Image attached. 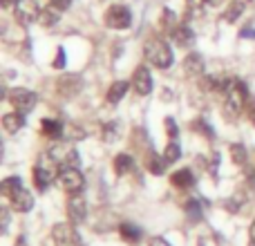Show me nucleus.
Listing matches in <instances>:
<instances>
[{
	"instance_id": "obj_1",
	"label": "nucleus",
	"mask_w": 255,
	"mask_h": 246,
	"mask_svg": "<svg viewBox=\"0 0 255 246\" xmlns=\"http://www.w3.org/2000/svg\"><path fill=\"white\" fill-rule=\"evenodd\" d=\"M226 101H224V115L229 117V119H235V117L240 115V112L244 110V106H247L249 97H247V88H244L242 81L238 79H231L229 81V88H226L224 92Z\"/></svg>"
},
{
	"instance_id": "obj_2",
	"label": "nucleus",
	"mask_w": 255,
	"mask_h": 246,
	"mask_svg": "<svg viewBox=\"0 0 255 246\" xmlns=\"http://www.w3.org/2000/svg\"><path fill=\"white\" fill-rule=\"evenodd\" d=\"M145 61L152 63L159 70H168L172 65V49L163 38H150L145 43Z\"/></svg>"
},
{
	"instance_id": "obj_3",
	"label": "nucleus",
	"mask_w": 255,
	"mask_h": 246,
	"mask_svg": "<svg viewBox=\"0 0 255 246\" xmlns=\"http://www.w3.org/2000/svg\"><path fill=\"white\" fill-rule=\"evenodd\" d=\"M58 181H61L63 188L72 195H81V190H83V186H85V179H83V175H81V170L76 166H70V163H65V166L61 168Z\"/></svg>"
},
{
	"instance_id": "obj_4",
	"label": "nucleus",
	"mask_w": 255,
	"mask_h": 246,
	"mask_svg": "<svg viewBox=\"0 0 255 246\" xmlns=\"http://www.w3.org/2000/svg\"><path fill=\"white\" fill-rule=\"evenodd\" d=\"M132 22V11L124 4H112L106 11V25L110 29H128Z\"/></svg>"
},
{
	"instance_id": "obj_5",
	"label": "nucleus",
	"mask_w": 255,
	"mask_h": 246,
	"mask_svg": "<svg viewBox=\"0 0 255 246\" xmlns=\"http://www.w3.org/2000/svg\"><path fill=\"white\" fill-rule=\"evenodd\" d=\"M52 238H54V244L56 246H83L81 235L76 233V229L72 224H67V222L54 226Z\"/></svg>"
},
{
	"instance_id": "obj_6",
	"label": "nucleus",
	"mask_w": 255,
	"mask_h": 246,
	"mask_svg": "<svg viewBox=\"0 0 255 246\" xmlns=\"http://www.w3.org/2000/svg\"><path fill=\"white\" fill-rule=\"evenodd\" d=\"M9 101H11V106L16 108V112H20V115H25V112H31L36 108V103H38V97H36L34 92H29V90H11V94H9Z\"/></svg>"
},
{
	"instance_id": "obj_7",
	"label": "nucleus",
	"mask_w": 255,
	"mask_h": 246,
	"mask_svg": "<svg viewBox=\"0 0 255 246\" xmlns=\"http://www.w3.org/2000/svg\"><path fill=\"white\" fill-rule=\"evenodd\" d=\"M130 81H132V88H134V92L139 94V97H145V94L152 92V74H150V70L145 65L136 67Z\"/></svg>"
},
{
	"instance_id": "obj_8",
	"label": "nucleus",
	"mask_w": 255,
	"mask_h": 246,
	"mask_svg": "<svg viewBox=\"0 0 255 246\" xmlns=\"http://www.w3.org/2000/svg\"><path fill=\"white\" fill-rule=\"evenodd\" d=\"M16 16L20 22H31V20H38L40 16V7L36 0H18L16 4Z\"/></svg>"
},
{
	"instance_id": "obj_9",
	"label": "nucleus",
	"mask_w": 255,
	"mask_h": 246,
	"mask_svg": "<svg viewBox=\"0 0 255 246\" xmlns=\"http://www.w3.org/2000/svg\"><path fill=\"white\" fill-rule=\"evenodd\" d=\"M11 206H13V211H18V213H29L31 208H34V197H31V193L27 188H18V190H13L11 195Z\"/></svg>"
},
{
	"instance_id": "obj_10",
	"label": "nucleus",
	"mask_w": 255,
	"mask_h": 246,
	"mask_svg": "<svg viewBox=\"0 0 255 246\" xmlns=\"http://www.w3.org/2000/svg\"><path fill=\"white\" fill-rule=\"evenodd\" d=\"M67 215H70L72 224H81L88 217V206H85V199L81 195H74V197L67 202Z\"/></svg>"
},
{
	"instance_id": "obj_11",
	"label": "nucleus",
	"mask_w": 255,
	"mask_h": 246,
	"mask_svg": "<svg viewBox=\"0 0 255 246\" xmlns=\"http://www.w3.org/2000/svg\"><path fill=\"white\" fill-rule=\"evenodd\" d=\"M170 36H172V40H175L179 47H190V45L195 43V31L190 29L186 22H179V25L172 29Z\"/></svg>"
},
{
	"instance_id": "obj_12",
	"label": "nucleus",
	"mask_w": 255,
	"mask_h": 246,
	"mask_svg": "<svg viewBox=\"0 0 255 246\" xmlns=\"http://www.w3.org/2000/svg\"><path fill=\"white\" fill-rule=\"evenodd\" d=\"M130 85H132V81H115V83L108 88V94H106L108 103H119L121 99H126Z\"/></svg>"
},
{
	"instance_id": "obj_13",
	"label": "nucleus",
	"mask_w": 255,
	"mask_h": 246,
	"mask_svg": "<svg viewBox=\"0 0 255 246\" xmlns=\"http://www.w3.org/2000/svg\"><path fill=\"white\" fill-rule=\"evenodd\" d=\"M184 70L190 79H199L204 74V58L199 54H188L184 61Z\"/></svg>"
},
{
	"instance_id": "obj_14",
	"label": "nucleus",
	"mask_w": 255,
	"mask_h": 246,
	"mask_svg": "<svg viewBox=\"0 0 255 246\" xmlns=\"http://www.w3.org/2000/svg\"><path fill=\"white\" fill-rule=\"evenodd\" d=\"M170 181H172V186H175V188L188 190V188H193V184H195V175H193V170H190V168H181V170H177L175 175L170 177Z\"/></svg>"
},
{
	"instance_id": "obj_15",
	"label": "nucleus",
	"mask_w": 255,
	"mask_h": 246,
	"mask_svg": "<svg viewBox=\"0 0 255 246\" xmlns=\"http://www.w3.org/2000/svg\"><path fill=\"white\" fill-rule=\"evenodd\" d=\"M22 125H25V117H22L20 112H9V115L2 117V127L9 134H16Z\"/></svg>"
},
{
	"instance_id": "obj_16",
	"label": "nucleus",
	"mask_w": 255,
	"mask_h": 246,
	"mask_svg": "<svg viewBox=\"0 0 255 246\" xmlns=\"http://www.w3.org/2000/svg\"><path fill=\"white\" fill-rule=\"evenodd\" d=\"M40 132H43L47 139H61L63 136V125H61V121L43 119V123H40Z\"/></svg>"
},
{
	"instance_id": "obj_17",
	"label": "nucleus",
	"mask_w": 255,
	"mask_h": 246,
	"mask_svg": "<svg viewBox=\"0 0 255 246\" xmlns=\"http://www.w3.org/2000/svg\"><path fill=\"white\" fill-rule=\"evenodd\" d=\"M119 233H121V238L130 244H136L141 240V229L136 224H132V222H124V224L119 226Z\"/></svg>"
},
{
	"instance_id": "obj_18",
	"label": "nucleus",
	"mask_w": 255,
	"mask_h": 246,
	"mask_svg": "<svg viewBox=\"0 0 255 246\" xmlns=\"http://www.w3.org/2000/svg\"><path fill=\"white\" fill-rule=\"evenodd\" d=\"M132 166H134V161H132V157H130V154H126V152L117 154V157H115V163H112V168H115V172H117L119 177L126 175V172H130Z\"/></svg>"
},
{
	"instance_id": "obj_19",
	"label": "nucleus",
	"mask_w": 255,
	"mask_h": 246,
	"mask_svg": "<svg viewBox=\"0 0 255 246\" xmlns=\"http://www.w3.org/2000/svg\"><path fill=\"white\" fill-rule=\"evenodd\" d=\"M244 7H247V2H244V0H233V2L226 7V11H224V20L226 22H235L244 13Z\"/></svg>"
},
{
	"instance_id": "obj_20",
	"label": "nucleus",
	"mask_w": 255,
	"mask_h": 246,
	"mask_svg": "<svg viewBox=\"0 0 255 246\" xmlns=\"http://www.w3.org/2000/svg\"><path fill=\"white\" fill-rule=\"evenodd\" d=\"M58 7H54V4H49V7L40 9V16H38V22L43 27H52L54 22H58Z\"/></svg>"
},
{
	"instance_id": "obj_21",
	"label": "nucleus",
	"mask_w": 255,
	"mask_h": 246,
	"mask_svg": "<svg viewBox=\"0 0 255 246\" xmlns=\"http://www.w3.org/2000/svg\"><path fill=\"white\" fill-rule=\"evenodd\" d=\"M159 25H161L166 31H170V34H172V29L179 25V22H177L175 11H172V9H163V11H161V18H159Z\"/></svg>"
},
{
	"instance_id": "obj_22",
	"label": "nucleus",
	"mask_w": 255,
	"mask_h": 246,
	"mask_svg": "<svg viewBox=\"0 0 255 246\" xmlns=\"http://www.w3.org/2000/svg\"><path fill=\"white\" fill-rule=\"evenodd\" d=\"M231 159H233V163H238V166H244V163H247V159H249L247 148H244L242 143L231 145Z\"/></svg>"
},
{
	"instance_id": "obj_23",
	"label": "nucleus",
	"mask_w": 255,
	"mask_h": 246,
	"mask_svg": "<svg viewBox=\"0 0 255 246\" xmlns=\"http://www.w3.org/2000/svg\"><path fill=\"white\" fill-rule=\"evenodd\" d=\"M179 157H181V145L175 143V141H170V143L166 145V150H163V159H166L168 163H172V161H177Z\"/></svg>"
},
{
	"instance_id": "obj_24",
	"label": "nucleus",
	"mask_w": 255,
	"mask_h": 246,
	"mask_svg": "<svg viewBox=\"0 0 255 246\" xmlns=\"http://www.w3.org/2000/svg\"><path fill=\"white\" fill-rule=\"evenodd\" d=\"M20 186H22L20 177H7V179L2 181V193H4V195H11L13 190H18Z\"/></svg>"
},
{
	"instance_id": "obj_25",
	"label": "nucleus",
	"mask_w": 255,
	"mask_h": 246,
	"mask_svg": "<svg viewBox=\"0 0 255 246\" xmlns=\"http://www.w3.org/2000/svg\"><path fill=\"white\" fill-rule=\"evenodd\" d=\"M166 159H161V157H150V161H148V168H150V172L152 175H161L163 172V166H166Z\"/></svg>"
},
{
	"instance_id": "obj_26",
	"label": "nucleus",
	"mask_w": 255,
	"mask_h": 246,
	"mask_svg": "<svg viewBox=\"0 0 255 246\" xmlns=\"http://www.w3.org/2000/svg\"><path fill=\"white\" fill-rule=\"evenodd\" d=\"M186 213L190 215V220H202V206H199V202H188L186 204Z\"/></svg>"
},
{
	"instance_id": "obj_27",
	"label": "nucleus",
	"mask_w": 255,
	"mask_h": 246,
	"mask_svg": "<svg viewBox=\"0 0 255 246\" xmlns=\"http://www.w3.org/2000/svg\"><path fill=\"white\" fill-rule=\"evenodd\" d=\"M52 65L56 67V70H63V67H65V49H63V47H58V52H56V61H54Z\"/></svg>"
},
{
	"instance_id": "obj_28",
	"label": "nucleus",
	"mask_w": 255,
	"mask_h": 246,
	"mask_svg": "<svg viewBox=\"0 0 255 246\" xmlns=\"http://www.w3.org/2000/svg\"><path fill=\"white\" fill-rule=\"evenodd\" d=\"M166 130H168V136H170V139H175V136L179 134V130H177V125H175V121H172V117H168V119H166Z\"/></svg>"
},
{
	"instance_id": "obj_29",
	"label": "nucleus",
	"mask_w": 255,
	"mask_h": 246,
	"mask_svg": "<svg viewBox=\"0 0 255 246\" xmlns=\"http://www.w3.org/2000/svg\"><path fill=\"white\" fill-rule=\"evenodd\" d=\"M193 127H195V130H197V127H199V130H202L206 136H213V130H211V127H208V125H206V123H204L202 119H197V121H195V123H193Z\"/></svg>"
},
{
	"instance_id": "obj_30",
	"label": "nucleus",
	"mask_w": 255,
	"mask_h": 246,
	"mask_svg": "<svg viewBox=\"0 0 255 246\" xmlns=\"http://www.w3.org/2000/svg\"><path fill=\"white\" fill-rule=\"evenodd\" d=\"M148 246H170V242H168V240H163V238H152L148 242Z\"/></svg>"
},
{
	"instance_id": "obj_31",
	"label": "nucleus",
	"mask_w": 255,
	"mask_h": 246,
	"mask_svg": "<svg viewBox=\"0 0 255 246\" xmlns=\"http://www.w3.org/2000/svg\"><path fill=\"white\" fill-rule=\"evenodd\" d=\"M240 36H242V38H255V29L249 25V27H244V29L240 31Z\"/></svg>"
},
{
	"instance_id": "obj_32",
	"label": "nucleus",
	"mask_w": 255,
	"mask_h": 246,
	"mask_svg": "<svg viewBox=\"0 0 255 246\" xmlns=\"http://www.w3.org/2000/svg\"><path fill=\"white\" fill-rule=\"evenodd\" d=\"M49 2H52L54 7H58V9H67L72 4V0H49Z\"/></svg>"
},
{
	"instance_id": "obj_33",
	"label": "nucleus",
	"mask_w": 255,
	"mask_h": 246,
	"mask_svg": "<svg viewBox=\"0 0 255 246\" xmlns=\"http://www.w3.org/2000/svg\"><path fill=\"white\" fill-rule=\"evenodd\" d=\"M186 2H188V7H190V9H202L206 0H186Z\"/></svg>"
},
{
	"instance_id": "obj_34",
	"label": "nucleus",
	"mask_w": 255,
	"mask_h": 246,
	"mask_svg": "<svg viewBox=\"0 0 255 246\" xmlns=\"http://www.w3.org/2000/svg\"><path fill=\"white\" fill-rule=\"evenodd\" d=\"M249 115H251V123L255 125V99H253L251 103H249Z\"/></svg>"
},
{
	"instance_id": "obj_35",
	"label": "nucleus",
	"mask_w": 255,
	"mask_h": 246,
	"mask_svg": "<svg viewBox=\"0 0 255 246\" xmlns=\"http://www.w3.org/2000/svg\"><path fill=\"white\" fill-rule=\"evenodd\" d=\"M0 4L4 9H13V4H18V0H0Z\"/></svg>"
},
{
	"instance_id": "obj_36",
	"label": "nucleus",
	"mask_w": 255,
	"mask_h": 246,
	"mask_svg": "<svg viewBox=\"0 0 255 246\" xmlns=\"http://www.w3.org/2000/svg\"><path fill=\"white\" fill-rule=\"evenodd\" d=\"M249 238H251V242L255 246V220H253V224H251V231H249Z\"/></svg>"
}]
</instances>
